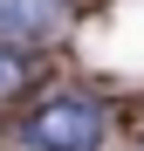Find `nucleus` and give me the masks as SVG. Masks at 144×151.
<instances>
[{
	"mask_svg": "<svg viewBox=\"0 0 144 151\" xmlns=\"http://www.w3.org/2000/svg\"><path fill=\"white\" fill-rule=\"evenodd\" d=\"M96 137H103V110L89 96H48L28 117V144L34 151H96Z\"/></svg>",
	"mask_w": 144,
	"mask_h": 151,
	"instance_id": "nucleus-1",
	"label": "nucleus"
},
{
	"mask_svg": "<svg viewBox=\"0 0 144 151\" xmlns=\"http://www.w3.org/2000/svg\"><path fill=\"white\" fill-rule=\"evenodd\" d=\"M62 28L55 0H0V41H41Z\"/></svg>",
	"mask_w": 144,
	"mask_h": 151,
	"instance_id": "nucleus-2",
	"label": "nucleus"
},
{
	"mask_svg": "<svg viewBox=\"0 0 144 151\" xmlns=\"http://www.w3.org/2000/svg\"><path fill=\"white\" fill-rule=\"evenodd\" d=\"M21 76H28V69H21L7 48H0V96H14V89H21Z\"/></svg>",
	"mask_w": 144,
	"mask_h": 151,
	"instance_id": "nucleus-3",
	"label": "nucleus"
}]
</instances>
